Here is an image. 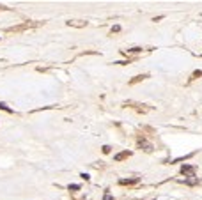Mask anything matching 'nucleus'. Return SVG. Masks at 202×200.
I'll return each mask as SVG.
<instances>
[{
  "mask_svg": "<svg viewBox=\"0 0 202 200\" xmlns=\"http://www.w3.org/2000/svg\"><path fill=\"white\" fill-rule=\"evenodd\" d=\"M138 51H142V48H130L128 53H138Z\"/></svg>",
  "mask_w": 202,
  "mask_h": 200,
  "instance_id": "nucleus-5",
  "label": "nucleus"
},
{
  "mask_svg": "<svg viewBox=\"0 0 202 200\" xmlns=\"http://www.w3.org/2000/svg\"><path fill=\"white\" fill-rule=\"evenodd\" d=\"M103 200H114V197H112L110 193H105V197H103Z\"/></svg>",
  "mask_w": 202,
  "mask_h": 200,
  "instance_id": "nucleus-6",
  "label": "nucleus"
},
{
  "mask_svg": "<svg viewBox=\"0 0 202 200\" xmlns=\"http://www.w3.org/2000/svg\"><path fill=\"white\" fill-rule=\"evenodd\" d=\"M128 156H131V152L130 150H124V152H119L115 156V161H121V159H124V158H128Z\"/></svg>",
  "mask_w": 202,
  "mask_h": 200,
  "instance_id": "nucleus-3",
  "label": "nucleus"
},
{
  "mask_svg": "<svg viewBox=\"0 0 202 200\" xmlns=\"http://www.w3.org/2000/svg\"><path fill=\"white\" fill-rule=\"evenodd\" d=\"M181 174L186 175L188 179H192V177H195V168L190 166V165H183V166H181Z\"/></svg>",
  "mask_w": 202,
  "mask_h": 200,
  "instance_id": "nucleus-1",
  "label": "nucleus"
},
{
  "mask_svg": "<svg viewBox=\"0 0 202 200\" xmlns=\"http://www.w3.org/2000/svg\"><path fill=\"white\" fill-rule=\"evenodd\" d=\"M69 190H80L78 184H69Z\"/></svg>",
  "mask_w": 202,
  "mask_h": 200,
  "instance_id": "nucleus-8",
  "label": "nucleus"
},
{
  "mask_svg": "<svg viewBox=\"0 0 202 200\" xmlns=\"http://www.w3.org/2000/svg\"><path fill=\"white\" fill-rule=\"evenodd\" d=\"M119 182H121V184H135V182H138V177H133V179H121V181H119Z\"/></svg>",
  "mask_w": 202,
  "mask_h": 200,
  "instance_id": "nucleus-2",
  "label": "nucleus"
},
{
  "mask_svg": "<svg viewBox=\"0 0 202 200\" xmlns=\"http://www.w3.org/2000/svg\"><path fill=\"white\" fill-rule=\"evenodd\" d=\"M103 152H105V154H108V152H110V145H105V147H103Z\"/></svg>",
  "mask_w": 202,
  "mask_h": 200,
  "instance_id": "nucleus-7",
  "label": "nucleus"
},
{
  "mask_svg": "<svg viewBox=\"0 0 202 200\" xmlns=\"http://www.w3.org/2000/svg\"><path fill=\"white\" fill-rule=\"evenodd\" d=\"M119 30H121V27H119V25H115V27L112 29V32H119Z\"/></svg>",
  "mask_w": 202,
  "mask_h": 200,
  "instance_id": "nucleus-9",
  "label": "nucleus"
},
{
  "mask_svg": "<svg viewBox=\"0 0 202 200\" xmlns=\"http://www.w3.org/2000/svg\"><path fill=\"white\" fill-rule=\"evenodd\" d=\"M0 110H6V112H9V114H13V110H11L6 103H0Z\"/></svg>",
  "mask_w": 202,
  "mask_h": 200,
  "instance_id": "nucleus-4",
  "label": "nucleus"
}]
</instances>
